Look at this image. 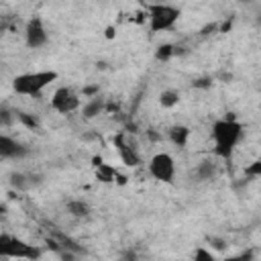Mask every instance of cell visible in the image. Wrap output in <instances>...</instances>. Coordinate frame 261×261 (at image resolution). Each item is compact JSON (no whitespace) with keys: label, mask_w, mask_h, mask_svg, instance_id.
Here are the masks:
<instances>
[{"label":"cell","mask_w":261,"mask_h":261,"mask_svg":"<svg viewBox=\"0 0 261 261\" xmlns=\"http://www.w3.org/2000/svg\"><path fill=\"white\" fill-rule=\"evenodd\" d=\"M243 124L234 118H220L212 124V139H214V153L220 159H230L237 145L243 139Z\"/></svg>","instance_id":"cell-1"},{"label":"cell","mask_w":261,"mask_h":261,"mask_svg":"<svg viewBox=\"0 0 261 261\" xmlns=\"http://www.w3.org/2000/svg\"><path fill=\"white\" fill-rule=\"evenodd\" d=\"M55 80H57V71H53V69L29 71V73H20L12 80V90L20 96H39Z\"/></svg>","instance_id":"cell-2"},{"label":"cell","mask_w":261,"mask_h":261,"mask_svg":"<svg viewBox=\"0 0 261 261\" xmlns=\"http://www.w3.org/2000/svg\"><path fill=\"white\" fill-rule=\"evenodd\" d=\"M0 257L4 259H27V261H37L41 257V249L35 245H29L27 241L0 232Z\"/></svg>","instance_id":"cell-3"},{"label":"cell","mask_w":261,"mask_h":261,"mask_svg":"<svg viewBox=\"0 0 261 261\" xmlns=\"http://www.w3.org/2000/svg\"><path fill=\"white\" fill-rule=\"evenodd\" d=\"M147 14H149V31L155 35L173 29L181 10L173 4H147Z\"/></svg>","instance_id":"cell-4"},{"label":"cell","mask_w":261,"mask_h":261,"mask_svg":"<svg viewBox=\"0 0 261 261\" xmlns=\"http://www.w3.org/2000/svg\"><path fill=\"white\" fill-rule=\"evenodd\" d=\"M149 173L157 179V181H163V184H171L173 177H175V161L169 153L161 151V153H155L149 161Z\"/></svg>","instance_id":"cell-5"},{"label":"cell","mask_w":261,"mask_h":261,"mask_svg":"<svg viewBox=\"0 0 261 261\" xmlns=\"http://www.w3.org/2000/svg\"><path fill=\"white\" fill-rule=\"evenodd\" d=\"M80 96L71 90V88H67V86H63V88H57L55 90V94H53V98H51V106H53V110H57L59 114H69V112H75L77 108H80Z\"/></svg>","instance_id":"cell-6"},{"label":"cell","mask_w":261,"mask_h":261,"mask_svg":"<svg viewBox=\"0 0 261 261\" xmlns=\"http://www.w3.org/2000/svg\"><path fill=\"white\" fill-rule=\"evenodd\" d=\"M24 39H27V45H29L31 49H39V47H43V45L47 43V29H45L41 16H33V18L27 22Z\"/></svg>","instance_id":"cell-7"},{"label":"cell","mask_w":261,"mask_h":261,"mask_svg":"<svg viewBox=\"0 0 261 261\" xmlns=\"http://www.w3.org/2000/svg\"><path fill=\"white\" fill-rule=\"evenodd\" d=\"M112 143H114V149H116V153H118V157L122 159L124 165H128V167H137V165L141 163L139 153L126 143V139H124L122 133H118V135L112 139Z\"/></svg>","instance_id":"cell-8"},{"label":"cell","mask_w":261,"mask_h":261,"mask_svg":"<svg viewBox=\"0 0 261 261\" xmlns=\"http://www.w3.org/2000/svg\"><path fill=\"white\" fill-rule=\"evenodd\" d=\"M27 155V149L12 137L0 133V159H16Z\"/></svg>","instance_id":"cell-9"},{"label":"cell","mask_w":261,"mask_h":261,"mask_svg":"<svg viewBox=\"0 0 261 261\" xmlns=\"http://www.w3.org/2000/svg\"><path fill=\"white\" fill-rule=\"evenodd\" d=\"M188 139H190V128L184 126V124H175L169 128V141L175 145V147H186L188 145Z\"/></svg>","instance_id":"cell-10"},{"label":"cell","mask_w":261,"mask_h":261,"mask_svg":"<svg viewBox=\"0 0 261 261\" xmlns=\"http://www.w3.org/2000/svg\"><path fill=\"white\" fill-rule=\"evenodd\" d=\"M94 169H96V179H98V181H104V184H108V181H114V177H118L116 169H114L112 165L104 163V161H102L100 165H96Z\"/></svg>","instance_id":"cell-11"},{"label":"cell","mask_w":261,"mask_h":261,"mask_svg":"<svg viewBox=\"0 0 261 261\" xmlns=\"http://www.w3.org/2000/svg\"><path fill=\"white\" fill-rule=\"evenodd\" d=\"M67 212L71 216H75V218H86L90 214V208H88V204L84 200H69L67 202Z\"/></svg>","instance_id":"cell-12"},{"label":"cell","mask_w":261,"mask_h":261,"mask_svg":"<svg viewBox=\"0 0 261 261\" xmlns=\"http://www.w3.org/2000/svg\"><path fill=\"white\" fill-rule=\"evenodd\" d=\"M102 110H104V100L96 96V98H92V100H90V102L84 106L82 114H84L86 118H94V116H98Z\"/></svg>","instance_id":"cell-13"},{"label":"cell","mask_w":261,"mask_h":261,"mask_svg":"<svg viewBox=\"0 0 261 261\" xmlns=\"http://www.w3.org/2000/svg\"><path fill=\"white\" fill-rule=\"evenodd\" d=\"M177 102H179V94H177L175 90H163V92L159 94V104H161L163 108H173Z\"/></svg>","instance_id":"cell-14"},{"label":"cell","mask_w":261,"mask_h":261,"mask_svg":"<svg viewBox=\"0 0 261 261\" xmlns=\"http://www.w3.org/2000/svg\"><path fill=\"white\" fill-rule=\"evenodd\" d=\"M214 173H216V167H214L212 161H202V163L196 167V175H198L200 179H212Z\"/></svg>","instance_id":"cell-15"},{"label":"cell","mask_w":261,"mask_h":261,"mask_svg":"<svg viewBox=\"0 0 261 261\" xmlns=\"http://www.w3.org/2000/svg\"><path fill=\"white\" fill-rule=\"evenodd\" d=\"M171 55H175V47H173L171 43L159 45V47H157V51H155V57H157L159 61H167Z\"/></svg>","instance_id":"cell-16"},{"label":"cell","mask_w":261,"mask_h":261,"mask_svg":"<svg viewBox=\"0 0 261 261\" xmlns=\"http://www.w3.org/2000/svg\"><path fill=\"white\" fill-rule=\"evenodd\" d=\"M194 261H218L208 249H204V247H198L196 249V253H194Z\"/></svg>","instance_id":"cell-17"},{"label":"cell","mask_w":261,"mask_h":261,"mask_svg":"<svg viewBox=\"0 0 261 261\" xmlns=\"http://www.w3.org/2000/svg\"><path fill=\"white\" fill-rule=\"evenodd\" d=\"M245 173H247V175H253V177L261 175V161H253V165L245 167Z\"/></svg>","instance_id":"cell-18"},{"label":"cell","mask_w":261,"mask_h":261,"mask_svg":"<svg viewBox=\"0 0 261 261\" xmlns=\"http://www.w3.org/2000/svg\"><path fill=\"white\" fill-rule=\"evenodd\" d=\"M16 114H18V118H20V120H22V122H24L27 126H31V128H33V126H37V120H35V118L27 116L24 112H16Z\"/></svg>","instance_id":"cell-19"},{"label":"cell","mask_w":261,"mask_h":261,"mask_svg":"<svg viewBox=\"0 0 261 261\" xmlns=\"http://www.w3.org/2000/svg\"><path fill=\"white\" fill-rule=\"evenodd\" d=\"M84 94L90 96V98H96V96H98V86H88V88H84Z\"/></svg>","instance_id":"cell-20"},{"label":"cell","mask_w":261,"mask_h":261,"mask_svg":"<svg viewBox=\"0 0 261 261\" xmlns=\"http://www.w3.org/2000/svg\"><path fill=\"white\" fill-rule=\"evenodd\" d=\"M210 243H212V245H214V249H218V251H220V249H224V241H222V239H210Z\"/></svg>","instance_id":"cell-21"},{"label":"cell","mask_w":261,"mask_h":261,"mask_svg":"<svg viewBox=\"0 0 261 261\" xmlns=\"http://www.w3.org/2000/svg\"><path fill=\"white\" fill-rule=\"evenodd\" d=\"M247 257L245 255H237V257H226V259H222V261H245Z\"/></svg>","instance_id":"cell-22"},{"label":"cell","mask_w":261,"mask_h":261,"mask_svg":"<svg viewBox=\"0 0 261 261\" xmlns=\"http://www.w3.org/2000/svg\"><path fill=\"white\" fill-rule=\"evenodd\" d=\"M114 33H116V31H114L112 27H108V29H106V37H108V39H112V37H114Z\"/></svg>","instance_id":"cell-23"},{"label":"cell","mask_w":261,"mask_h":261,"mask_svg":"<svg viewBox=\"0 0 261 261\" xmlns=\"http://www.w3.org/2000/svg\"><path fill=\"white\" fill-rule=\"evenodd\" d=\"M124 261H135V253H133V251H128V253L124 255Z\"/></svg>","instance_id":"cell-24"},{"label":"cell","mask_w":261,"mask_h":261,"mask_svg":"<svg viewBox=\"0 0 261 261\" xmlns=\"http://www.w3.org/2000/svg\"><path fill=\"white\" fill-rule=\"evenodd\" d=\"M4 216H6V206H4V204H0V220H2Z\"/></svg>","instance_id":"cell-25"}]
</instances>
